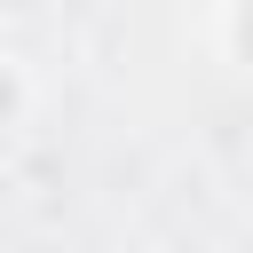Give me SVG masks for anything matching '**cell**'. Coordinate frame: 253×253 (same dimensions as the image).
Returning a JSON list of instances; mask_svg holds the SVG:
<instances>
[{
  "label": "cell",
  "instance_id": "1",
  "mask_svg": "<svg viewBox=\"0 0 253 253\" xmlns=\"http://www.w3.org/2000/svg\"><path fill=\"white\" fill-rule=\"evenodd\" d=\"M213 32L229 40V55H237V63H253V16H213Z\"/></svg>",
  "mask_w": 253,
  "mask_h": 253
}]
</instances>
